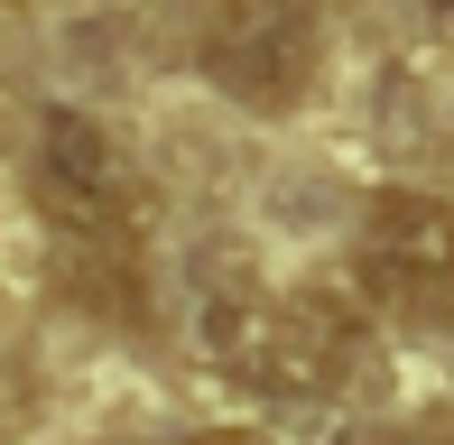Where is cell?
I'll return each mask as SVG.
<instances>
[{
    "instance_id": "1",
    "label": "cell",
    "mask_w": 454,
    "mask_h": 445,
    "mask_svg": "<svg viewBox=\"0 0 454 445\" xmlns=\"http://www.w3.org/2000/svg\"><path fill=\"white\" fill-rule=\"evenodd\" d=\"M204 353L223 362V380L241 390H270V399H316L353 371L362 334L334 297H251V288H223L204 297Z\"/></svg>"
},
{
    "instance_id": "2",
    "label": "cell",
    "mask_w": 454,
    "mask_h": 445,
    "mask_svg": "<svg viewBox=\"0 0 454 445\" xmlns=\"http://www.w3.org/2000/svg\"><path fill=\"white\" fill-rule=\"evenodd\" d=\"M195 56L241 112H297L325 56V0H214Z\"/></svg>"
},
{
    "instance_id": "3",
    "label": "cell",
    "mask_w": 454,
    "mask_h": 445,
    "mask_svg": "<svg viewBox=\"0 0 454 445\" xmlns=\"http://www.w3.org/2000/svg\"><path fill=\"white\" fill-rule=\"evenodd\" d=\"M362 288L389 316H418V325H454V205L418 186L371 195L362 214Z\"/></svg>"
},
{
    "instance_id": "4",
    "label": "cell",
    "mask_w": 454,
    "mask_h": 445,
    "mask_svg": "<svg viewBox=\"0 0 454 445\" xmlns=\"http://www.w3.org/2000/svg\"><path fill=\"white\" fill-rule=\"evenodd\" d=\"M37 205L66 241H130L139 176L121 158V139L93 112H47L37 121Z\"/></svg>"
},
{
    "instance_id": "5",
    "label": "cell",
    "mask_w": 454,
    "mask_h": 445,
    "mask_svg": "<svg viewBox=\"0 0 454 445\" xmlns=\"http://www.w3.org/2000/svg\"><path fill=\"white\" fill-rule=\"evenodd\" d=\"M185 445H270V436H251V427H204V436H185Z\"/></svg>"
},
{
    "instance_id": "6",
    "label": "cell",
    "mask_w": 454,
    "mask_h": 445,
    "mask_svg": "<svg viewBox=\"0 0 454 445\" xmlns=\"http://www.w3.org/2000/svg\"><path fill=\"white\" fill-rule=\"evenodd\" d=\"M389 445H454V436H389Z\"/></svg>"
}]
</instances>
